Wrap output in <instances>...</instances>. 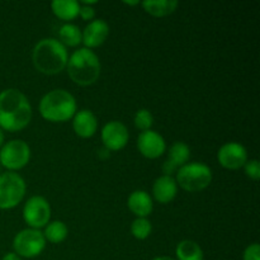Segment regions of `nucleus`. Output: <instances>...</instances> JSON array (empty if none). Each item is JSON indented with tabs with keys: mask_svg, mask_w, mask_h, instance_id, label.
Segmentation results:
<instances>
[{
	"mask_svg": "<svg viewBox=\"0 0 260 260\" xmlns=\"http://www.w3.org/2000/svg\"><path fill=\"white\" fill-rule=\"evenodd\" d=\"M152 260H175V259L170 258V256H157V258H154Z\"/></svg>",
	"mask_w": 260,
	"mask_h": 260,
	"instance_id": "30",
	"label": "nucleus"
},
{
	"mask_svg": "<svg viewBox=\"0 0 260 260\" xmlns=\"http://www.w3.org/2000/svg\"><path fill=\"white\" fill-rule=\"evenodd\" d=\"M190 157V149L185 142L177 141L172 145L169 150V157L162 165L164 175H172L178 168L187 164Z\"/></svg>",
	"mask_w": 260,
	"mask_h": 260,
	"instance_id": "14",
	"label": "nucleus"
},
{
	"mask_svg": "<svg viewBox=\"0 0 260 260\" xmlns=\"http://www.w3.org/2000/svg\"><path fill=\"white\" fill-rule=\"evenodd\" d=\"M53 14L62 20H73L79 15L80 3L76 0H53L51 3Z\"/></svg>",
	"mask_w": 260,
	"mask_h": 260,
	"instance_id": "18",
	"label": "nucleus"
},
{
	"mask_svg": "<svg viewBox=\"0 0 260 260\" xmlns=\"http://www.w3.org/2000/svg\"><path fill=\"white\" fill-rule=\"evenodd\" d=\"M152 231V225L147 218L137 217L131 223V234L137 240H145L150 236Z\"/></svg>",
	"mask_w": 260,
	"mask_h": 260,
	"instance_id": "23",
	"label": "nucleus"
},
{
	"mask_svg": "<svg viewBox=\"0 0 260 260\" xmlns=\"http://www.w3.org/2000/svg\"><path fill=\"white\" fill-rule=\"evenodd\" d=\"M3 145H4V132L0 128V149H2Z\"/></svg>",
	"mask_w": 260,
	"mask_h": 260,
	"instance_id": "29",
	"label": "nucleus"
},
{
	"mask_svg": "<svg viewBox=\"0 0 260 260\" xmlns=\"http://www.w3.org/2000/svg\"><path fill=\"white\" fill-rule=\"evenodd\" d=\"M175 182L187 192H201L212 182V170L203 162H189L179 168Z\"/></svg>",
	"mask_w": 260,
	"mask_h": 260,
	"instance_id": "5",
	"label": "nucleus"
},
{
	"mask_svg": "<svg viewBox=\"0 0 260 260\" xmlns=\"http://www.w3.org/2000/svg\"><path fill=\"white\" fill-rule=\"evenodd\" d=\"M244 260H260V246L258 243L250 244L249 246H246V249L244 250L243 254Z\"/></svg>",
	"mask_w": 260,
	"mask_h": 260,
	"instance_id": "26",
	"label": "nucleus"
},
{
	"mask_svg": "<svg viewBox=\"0 0 260 260\" xmlns=\"http://www.w3.org/2000/svg\"><path fill=\"white\" fill-rule=\"evenodd\" d=\"M40 113L46 121L66 122L76 113V99L65 89H53L40 101Z\"/></svg>",
	"mask_w": 260,
	"mask_h": 260,
	"instance_id": "4",
	"label": "nucleus"
},
{
	"mask_svg": "<svg viewBox=\"0 0 260 260\" xmlns=\"http://www.w3.org/2000/svg\"><path fill=\"white\" fill-rule=\"evenodd\" d=\"M137 149L142 156L147 159H157L167 150V142L164 137L156 131H144L137 137Z\"/></svg>",
	"mask_w": 260,
	"mask_h": 260,
	"instance_id": "12",
	"label": "nucleus"
},
{
	"mask_svg": "<svg viewBox=\"0 0 260 260\" xmlns=\"http://www.w3.org/2000/svg\"><path fill=\"white\" fill-rule=\"evenodd\" d=\"M46 248V239L43 233L36 229H24L15 235L13 240V249L18 256L35 258Z\"/></svg>",
	"mask_w": 260,
	"mask_h": 260,
	"instance_id": "7",
	"label": "nucleus"
},
{
	"mask_svg": "<svg viewBox=\"0 0 260 260\" xmlns=\"http://www.w3.org/2000/svg\"><path fill=\"white\" fill-rule=\"evenodd\" d=\"M2 260H22L20 256H18L15 253H7L4 256H3Z\"/></svg>",
	"mask_w": 260,
	"mask_h": 260,
	"instance_id": "28",
	"label": "nucleus"
},
{
	"mask_svg": "<svg viewBox=\"0 0 260 260\" xmlns=\"http://www.w3.org/2000/svg\"><path fill=\"white\" fill-rule=\"evenodd\" d=\"M51 218V207L48 201L42 196H33L23 207V220L25 221L29 229L46 228Z\"/></svg>",
	"mask_w": 260,
	"mask_h": 260,
	"instance_id": "9",
	"label": "nucleus"
},
{
	"mask_svg": "<svg viewBox=\"0 0 260 260\" xmlns=\"http://www.w3.org/2000/svg\"><path fill=\"white\" fill-rule=\"evenodd\" d=\"M135 127L139 129L144 131H149L151 129L152 124H154V116H152L151 112L146 108H141L136 112L135 114Z\"/></svg>",
	"mask_w": 260,
	"mask_h": 260,
	"instance_id": "24",
	"label": "nucleus"
},
{
	"mask_svg": "<svg viewBox=\"0 0 260 260\" xmlns=\"http://www.w3.org/2000/svg\"><path fill=\"white\" fill-rule=\"evenodd\" d=\"M32 119V106L27 96L14 88L0 93V128L8 132L24 129Z\"/></svg>",
	"mask_w": 260,
	"mask_h": 260,
	"instance_id": "1",
	"label": "nucleus"
},
{
	"mask_svg": "<svg viewBox=\"0 0 260 260\" xmlns=\"http://www.w3.org/2000/svg\"><path fill=\"white\" fill-rule=\"evenodd\" d=\"M58 36H60V42L63 46H69V47H76L83 41V30L73 23H65L61 25L60 30H58Z\"/></svg>",
	"mask_w": 260,
	"mask_h": 260,
	"instance_id": "21",
	"label": "nucleus"
},
{
	"mask_svg": "<svg viewBox=\"0 0 260 260\" xmlns=\"http://www.w3.org/2000/svg\"><path fill=\"white\" fill-rule=\"evenodd\" d=\"M178 193V184L172 175H161L152 184L154 198L161 205H167L174 201Z\"/></svg>",
	"mask_w": 260,
	"mask_h": 260,
	"instance_id": "16",
	"label": "nucleus"
},
{
	"mask_svg": "<svg viewBox=\"0 0 260 260\" xmlns=\"http://www.w3.org/2000/svg\"><path fill=\"white\" fill-rule=\"evenodd\" d=\"M32 61L41 74L56 75L68 65V50L56 38H43L33 48Z\"/></svg>",
	"mask_w": 260,
	"mask_h": 260,
	"instance_id": "2",
	"label": "nucleus"
},
{
	"mask_svg": "<svg viewBox=\"0 0 260 260\" xmlns=\"http://www.w3.org/2000/svg\"><path fill=\"white\" fill-rule=\"evenodd\" d=\"M127 206H128L129 211L134 215L141 218H146L147 216L151 215L152 210H154L152 198L145 190H135V192H132L129 194L128 200H127Z\"/></svg>",
	"mask_w": 260,
	"mask_h": 260,
	"instance_id": "17",
	"label": "nucleus"
},
{
	"mask_svg": "<svg viewBox=\"0 0 260 260\" xmlns=\"http://www.w3.org/2000/svg\"><path fill=\"white\" fill-rule=\"evenodd\" d=\"M126 5H139L140 2H124Z\"/></svg>",
	"mask_w": 260,
	"mask_h": 260,
	"instance_id": "31",
	"label": "nucleus"
},
{
	"mask_svg": "<svg viewBox=\"0 0 260 260\" xmlns=\"http://www.w3.org/2000/svg\"><path fill=\"white\" fill-rule=\"evenodd\" d=\"M244 170H245L246 177H249L253 180H259L260 178V164L256 159L248 160L246 164L244 165Z\"/></svg>",
	"mask_w": 260,
	"mask_h": 260,
	"instance_id": "25",
	"label": "nucleus"
},
{
	"mask_svg": "<svg viewBox=\"0 0 260 260\" xmlns=\"http://www.w3.org/2000/svg\"><path fill=\"white\" fill-rule=\"evenodd\" d=\"M27 190L24 179L18 173L0 174V210H12L23 201Z\"/></svg>",
	"mask_w": 260,
	"mask_h": 260,
	"instance_id": "6",
	"label": "nucleus"
},
{
	"mask_svg": "<svg viewBox=\"0 0 260 260\" xmlns=\"http://www.w3.org/2000/svg\"><path fill=\"white\" fill-rule=\"evenodd\" d=\"M68 234L69 229L62 221H52V222H48L46 225L43 236L50 243L60 244L65 241V239L68 238Z\"/></svg>",
	"mask_w": 260,
	"mask_h": 260,
	"instance_id": "22",
	"label": "nucleus"
},
{
	"mask_svg": "<svg viewBox=\"0 0 260 260\" xmlns=\"http://www.w3.org/2000/svg\"><path fill=\"white\" fill-rule=\"evenodd\" d=\"M30 149L23 140H12L0 149V165L9 172L23 169L29 162Z\"/></svg>",
	"mask_w": 260,
	"mask_h": 260,
	"instance_id": "8",
	"label": "nucleus"
},
{
	"mask_svg": "<svg viewBox=\"0 0 260 260\" xmlns=\"http://www.w3.org/2000/svg\"><path fill=\"white\" fill-rule=\"evenodd\" d=\"M141 4L146 13L161 18L174 13L179 3L177 0H146Z\"/></svg>",
	"mask_w": 260,
	"mask_h": 260,
	"instance_id": "19",
	"label": "nucleus"
},
{
	"mask_svg": "<svg viewBox=\"0 0 260 260\" xmlns=\"http://www.w3.org/2000/svg\"><path fill=\"white\" fill-rule=\"evenodd\" d=\"M73 128L78 136L83 139H90L98 129V118L89 109L79 111L73 117Z\"/></svg>",
	"mask_w": 260,
	"mask_h": 260,
	"instance_id": "15",
	"label": "nucleus"
},
{
	"mask_svg": "<svg viewBox=\"0 0 260 260\" xmlns=\"http://www.w3.org/2000/svg\"><path fill=\"white\" fill-rule=\"evenodd\" d=\"M129 134L127 127L119 121H111L102 128V142L109 151H119L127 145Z\"/></svg>",
	"mask_w": 260,
	"mask_h": 260,
	"instance_id": "11",
	"label": "nucleus"
},
{
	"mask_svg": "<svg viewBox=\"0 0 260 260\" xmlns=\"http://www.w3.org/2000/svg\"><path fill=\"white\" fill-rule=\"evenodd\" d=\"M109 35V25L103 19H94L88 23L83 30V41L81 42L85 45V48L98 47L103 45Z\"/></svg>",
	"mask_w": 260,
	"mask_h": 260,
	"instance_id": "13",
	"label": "nucleus"
},
{
	"mask_svg": "<svg viewBox=\"0 0 260 260\" xmlns=\"http://www.w3.org/2000/svg\"><path fill=\"white\" fill-rule=\"evenodd\" d=\"M0 170H2V165H0Z\"/></svg>",
	"mask_w": 260,
	"mask_h": 260,
	"instance_id": "32",
	"label": "nucleus"
},
{
	"mask_svg": "<svg viewBox=\"0 0 260 260\" xmlns=\"http://www.w3.org/2000/svg\"><path fill=\"white\" fill-rule=\"evenodd\" d=\"M68 74L71 80L81 86L95 83L101 76V60L95 52L89 48H79L69 57Z\"/></svg>",
	"mask_w": 260,
	"mask_h": 260,
	"instance_id": "3",
	"label": "nucleus"
},
{
	"mask_svg": "<svg viewBox=\"0 0 260 260\" xmlns=\"http://www.w3.org/2000/svg\"><path fill=\"white\" fill-rule=\"evenodd\" d=\"M79 15L84 20H93L94 17H95V9L90 5H80Z\"/></svg>",
	"mask_w": 260,
	"mask_h": 260,
	"instance_id": "27",
	"label": "nucleus"
},
{
	"mask_svg": "<svg viewBox=\"0 0 260 260\" xmlns=\"http://www.w3.org/2000/svg\"><path fill=\"white\" fill-rule=\"evenodd\" d=\"M178 260H203V250L196 241L182 240L175 248Z\"/></svg>",
	"mask_w": 260,
	"mask_h": 260,
	"instance_id": "20",
	"label": "nucleus"
},
{
	"mask_svg": "<svg viewBox=\"0 0 260 260\" xmlns=\"http://www.w3.org/2000/svg\"><path fill=\"white\" fill-rule=\"evenodd\" d=\"M217 160L225 169L238 170L248 161V151L239 142H226L218 150Z\"/></svg>",
	"mask_w": 260,
	"mask_h": 260,
	"instance_id": "10",
	"label": "nucleus"
}]
</instances>
